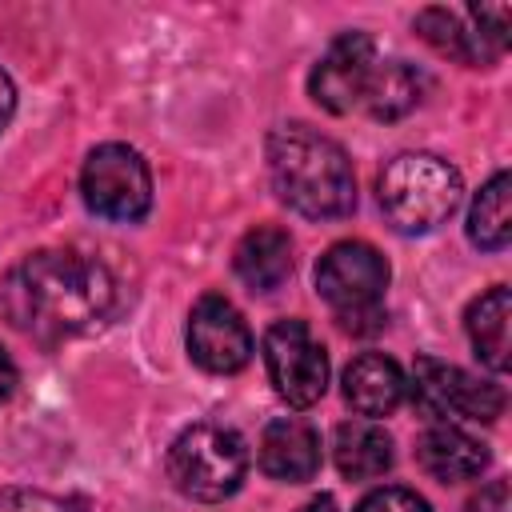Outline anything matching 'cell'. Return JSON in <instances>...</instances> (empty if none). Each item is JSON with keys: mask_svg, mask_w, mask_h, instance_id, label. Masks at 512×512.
Masks as SVG:
<instances>
[{"mask_svg": "<svg viewBox=\"0 0 512 512\" xmlns=\"http://www.w3.org/2000/svg\"><path fill=\"white\" fill-rule=\"evenodd\" d=\"M116 300V284L96 256L72 248H40L4 280V308L20 332L64 340L96 328Z\"/></svg>", "mask_w": 512, "mask_h": 512, "instance_id": "obj_1", "label": "cell"}, {"mask_svg": "<svg viewBox=\"0 0 512 512\" xmlns=\"http://www.w3.org/2000/svg\"><path fill=\"white\" fill-rule=\"evenodd\" d=\"M272 192L308 220H340L356 208V172L348 152L312 124H280L268 132Z\"/></svg>", "mask_w": 512, "mask_h": 512, "instance_id": "obj_2", "label": "cell"}, {"mask_svg": "<svg viewBox=\"0 0 512 512\" xmlns=\"http://www.w3.org/2000/svg\"><path fill=\"white\" fill-rule=\"evenodd\" d=\"M460 172L432 152H400L380 172V212L404 236L440 228L460 208Z\"/></svg>", "mask_w": 512, "mask_h": 512, "instance_id": "obj_3", "label": "cell"}, {"mask_svg": "<svg viewBox=\"0 0 512 512\" xmlns=\"http://www.w3.org/2000/svg\"><path fill=\"white\" fill-rule=\"evenodd\" d=\"M248 476V444L236 428L192 424L168 448V480L200 504H220L240 492Z\"/></svg>", "mask_w": 512, "mask_h": 512, "instance_id": "obj_4", "label": "cell"}, {"mask_svg": "<svg viewBox=\"0 0 512 512\" xmlns=\"http://www.w3.org/2000/svg\"><path fill=\"white\" fill-rule=\"evenodd\" d=\"M388 260L364 240L332 244L316 264V292L340 316V328L360 332V320L380 328V300L388 288Z\"/></svg>", "mask_w": 512, "mask_h": 512, "instance_id": "obj_5", "label": "cell"}, {"mask_svg": "<svg viewBox=\"0 0 512 512\" xmlns=\"http://www.w3.org/2000/svg\"><path fill=\"white\" fill-rule=\"evenodd\" d=\"M80 192L88 212H96L100 220L132 224V220H144L152 208V172L136 148L100 144L84 160Z\"/></svg>", "mask_w": 512, "mask_h": 512, "instance_id": "obj_6", "label": "cell"}, {"mask_svg": "<svg viewBox=\"0 0 512 512\" xmlns=\"http://www.w3.org/2000/svg\"><path fill=\"white\" fill-rule=\"evenodd\" d=\"M412 400L436 416V424L448 420H476L492 424L504 412V388L492 380H480L464 372L460 364L436 360V356H416L412 364Z\"/></svg>", "mask_w": 512, "mask_h": 512, "instance_id": "obj_7", "label": "cell"}, {"mask_svg": "<svg viewBox=\"0 0 512 512\" xmlns=\"http://www.w3.org/2000/svg\"><path fill=\"white\" fill-rule=\"evenodd\" d=\"M264 364L288 408H312L328 392V352L304 320H276L264 332Z\"/></svg>", "mask_w": 512, "mask_h": 512, "instance_id": "obj_8", "label": "cell"}, {"mask_svg": "<svg viewBox=\"0 0 512 512\" xmlns=\"http://www.w3.org/2000/svg\"><path fill=\"white\" fill-rule=\"evenodd\" d=\"M376 68H380L376 40L368 32H340L328 44V52L316 60V68L308 76V92L332 116L360 112V104H364V96L372 88Z\"/></svg>", "mask_w": 512, "mask_h": 512, "instance_id": "obj_9", "label": "cell"}, {"mask_svg": "<svg viewBox=\"0 0 512 512\" xmlns=\"http://www.w3.org/2000/svg\"><path fill=\"white\" fill-rule=\"evenodd\" d=\"M252 332L244 324V316L236 312L232 300L208 292L192 304L188 316V356L212 372V376H232L252 360Z\"/></svg>", "mask_w": 512, "mask_h": 512, "instance_id": "obj_10", "label": "cell"}, {"mask_svg": "<svg viewBox=\"0 0 512 512\" xmlns=\"http://www.w3.org/2000/svg\"><path fill=\"white\" fill-rule=\"evenodd\" d=\"M260 472L280 484H304L320 472V436L296 416L272 420L260 436Z\"/></svg>", "mask_w": 512, "mask_h": 512, "instance_id": "obj_11", "label": "cell"}, {"mask_svg": "<svg viewBox=\"0 0 512 512\" xmlns=\"http://www.w3.org/2000/svg\"><path fill=\"white\" fill-rule=\"evenodd\" d=\"M408 392V380L400 364L384 352H364L344 368V400L352 404L356 416H388L400 408Z\"/></svg>", "mask_w": 512, "mask_h": 512, "instance_id": "obj_12", "label": "cell"}, {"mask_svg": "<svg viewBox=\"0 0 512 512\" xmlns=\"http://www.w3.org/2000/svg\"><path fill=\"white\" fill-rule=\"evenodd\" d=\"M416 460L428 476L444 484H460L488 468V448L456 424H428L416 440Z\"/></svg>", "mask_w": 512, "mask_h": 512, "instance_id": "obj_13", "label": "cell"}, {"mask_svg": "<svg viewBox=\"0 0 512 512\" xmlns=\"http://www.w3.org/2000/svg\"><path fill=\"white\" fill-rule=\"evenodd\" d=\"M232 268L252 292H276L292 276V236L276 224L244 232L232 252Z\"/></svg>", "mask_w": 512, "mask_h": 512, "instance_id": "obj_14", "label": "cell"}, {"mask_svg": "<svg viewBox=\"0 0 512 512\" xmlns=\"http://www.w3.org/2000/svg\"><path fill=\"white\" fill-rule=\"evenodd\" d=\"M392 436L376 420H344L332 432V460L344 480H376L392 468Z\"/></svg>", "mask_w": 512, "mask_h": 512, "instance_id": "obj_15", "label": "cell"}, {"mask_svg": "<svg viewBox=\"0 0 512 512\" xmlns=\"http://www.w3.org/2000/svg\"><path fill=\"white\" fill-rule=\"evenodd\" d=\"M468 20V12H452V8H424L420 16H416V32L440 52V56H452V60H460V64H492L504 48H496L476 24L468 28L464 24Z\"/></svg>", "mask_w": 512, "mask_h": 512, "instance_id": "obj_16", "label": "cell"}, {"mask_svg": "<svg viewBox=\"0 0 512 512\" xmlns=\"http://www.w3.org/2000/svg\"><path fill=\"white\" fill-rule=\"evenodd\" d=\"M508 316H512V296L504 284L476 296L464 312L468 340H472L480 364L492 372H508Z\"/></svg>", "mask_w": 512, "mask_h": 512, "instance_id": "obj_17", "label": "cell"}, {"mask_svg": "<svg viewBox=\"0 0 512 512\" xmlns=\"http://www.w3.org/2000/svg\"><path fill=\"white\" fill-rule=\"evenodd\" d=\"M420 96H424V72L420 68H412L408 60H380L360 112L372 120H400L420 104Z\"/></svg>", "mask_w": 512, "mask_h": 512, "instance_id": "obj_18", "label": "cell"}, {"mask_svg": "<svg viewBox=\"0 0 512 512\" xmlns=\"http://www.w3.org/2000/svg\"><path fill=\"white\" fill-rule=\"evenodd\" d=\"M512 176L508 172H496L472 200L468 208V240L480 248V252H504L508 240H512Z\"/></svg>", "mask_w": 512, "mask_h": 512, "instance_id": "obj_19", "label": "cell"}, {"mask_svg": "<svg viewBox=\"0 0 512 512\" xmlns=\"http://www.w3.org/2000/svg\"><path fill=\"white\" fill-rule=\"evenodd\" d=\"M356 512H432V508H428V500H424L420 492L400 488V484H388V488L368 492V496L356 504Z\"/></svg>", "mask_w": 512, "mask_h": 512, "instance_id": "obj_20", "label": "cell"}, {"mask_svg": "<svg viewBox=\"0 0 512 512\" xmlns=\"http://www.w3.org/2000/svg\"><path fill=\"white\" fill-rule=\"evenodd\" d=\"M0 512H72V508L36 488H0Z\"/></svg>", "mask_w": 512, "mask_h": 512, "instance_id": "obj_21", "label": "cell"}, {"mask_svg": "<svg viewBox=\"0 0 512 512\" xmlns=\"http://www.w3.org/2000/svg\"><path fill=\"white\" fill-rule=\"evenodd\" d=\"M16 384H20V372H16V364H12V356L0 348V404H8L12 400V392H16Z\"/></svg>", "mask_w": 512, "mask_h": 512, "instance_id": "obj_22", "label": "cell"}, {"mask_svg": "<svg viewBox=\"0 0 512 512\" xmlns=\"http://www.w3.org/2000/svg\"><path fill=\"white\" fill-rule=\"evenodd\" d=\"M12 112H16V88H12V76L0 68V132L8 128Z\"/></svg>", "mask_w": 512, "mask_h": 512, "instance_id": "obj_23", "label": "cell"}, {"mask_svg": "<svg viewBox=\"0 0 512 512\" xmlns=\"http://www.w3.org/2000/svg\"><path fill=\"white\" fill-rule=\"evenodd\" d=\"M296 512H340L336 508V500L332 496H316V500H308L304 508H296Z\"/></svg>", "mask_w": 512, "mask_h": 512, "instance_id": "obj_24", "label": "cell"}]
</instances>
